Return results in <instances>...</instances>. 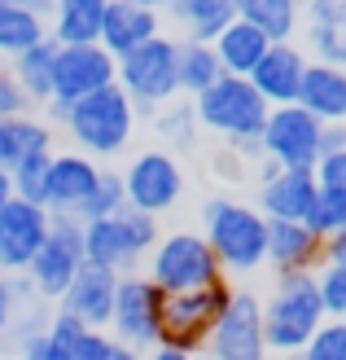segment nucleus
Instances as JSON below:
<instances>
[{"instance_id":"obj_1","label":"nucleus","mask_w":346,"mask_h":360,"mask_svg":"<svg viewBox=\"0 0 346 360\" xmlns=\"http://www.w3.org/2000/svg\"><path fill=\"white\" fill-rule=\"evenodd\" d=\"M267 110H272V105L254 93V84L237 79V75H224L220 84H211L202 97H193L197 128L224 136L237 158H263L259 132L267 123Z\"/></svg>"},{"instance_id":"obj_2","label":"nucleus","mask_w":346,"mask_h":360,"mask_svg":"<svg viewBox=\"0 0 346 360\" xmlns=\"http://www.w3.org/2000/svg\"><path fill=\"white\" fill-rule=\"evenodd\" d=\"M202 238L211 255L228 273H254L267 264V215L241 198H206L202 207Z\"/></svg>"},{"instance_id":"obj_3","label":"nucleus","mask_w":346,"mask_h":360,"mask_svg":"<svg viewBox=\"0 0 346 360\" xmlns=\"http://www.w3.org/2000/svg\"><path fill=\"white\" fill-rule=\"evenodd\" d=\"M324 303L316 295V273H277V285L263 299V343L267 356H294L324 326Z\"/></svg>"},{"instance_id":"obj_4","label":"nucleus","mask_w":346,"mask_h":360,"mask_svg":"<svg viewBox=\"0 0 346 360\" xmlns=\"http://www.w3.org/2000/svg\"><path fill=\"white\" fill-rule=\"evenodd\" d=\"M70 141L79 146V154L88 158H114L132 146V132H136V105L127 101V93L119 84L101 88V93L75 101L70 110L62 115Z\"/></svg>"},{"instance_id":"obj_5","label":"nucleus","mask_w":346,"mask_h":360,"mask_svg":"<svg viewBox=\"0 0 346 360\" xmlns=\"http://www.w3.org/2000/svg\"><path fill=\"white\" fill-rule=\"evenodd\" d=\"M162 238L154 215L140 211H119V215H101V220H84V259L101 264L110 273H136V264L154 250Z\"/></svg>"},{"instance_id":"obj_6","label":"nucleus","mask_w":346,"mask_h":360,"mask_svg":"<svg viewBox=\"0 0 346 360\" xmlns=\"http://www.w3.org/2000/svg\"><path fill=\"white\" fill-rule=\"evenodd\" d=\"M145 277H149L162 295H185V290H197V285H211L224 277L220 259L211 255V246L202 233H162L154 242V250L145 255Z\"/></svg>"},{"instance_id":"obj_7","label":"nucleus","mask_w":346,"mask_h":360,"mask_svg":"<svg viewBox=\"0 0 346 360\" xmlns=\"http://www.w3.org/2000/svg\"><path fill=\"white\" fill-rule=\"evenodd\" d=\"M175 58H180V40H171V35H154V40H145L140 49H132L127 58H119L114 84L127 93V101L136 105V115H154L158 105L180 97Z\"/></svg>"},{"instance_id":"obj_8","label":"nucleus","mask_w":346,"mask_h":360,"mask_svg":"<svg viewBox=\"0 0 346 360\" xmlns=\"http://www.w3.org/2000/svg\"><path fill=\"white\" fill-rule=\"evenodd\" d=\"M232 299V281L220 277L211 285H197L185 295H167V308H162V343L180 347V352H206V338L215 330L220 312Z\"/></svg>"},{"instance_id":"obj_9","label":"nucleus","mask_w":346,"mask_h":360,"mask_svg":"<svg viewBox=\"0 0 346 360\" xmlns=\"http://www.w3.org/2000/svg\"><path fill=\"white\" fill-rule=\"evenodd\" d=\"M119 75V58L105 53L101 44H58V58H53V101L48 115L62 119L75 101L110 88Z\"/></svg>"},{"instance_id":"obj_10","label":"nucleus","mask_w":346,"mask_h":360,"mask_svg":"<svg viewBox=\"0 0 346 360\" xmlns=\"http://www.w3.org/2000/svg\"><path fill=\"white\" fill-rule=\"evenodd\" d=\"M162 308L167 295L145 277V273H119V290H114V312H110V338L127 347H158L162 343Z\"/></svg>"},{"instance_id":"obj_11","label":"nucleus","mask_w":346,"mask_h":360,"mask_svg":"<svg viewBox=\"0 0 346 360\" xmlns=\"http://www.w3.org/2000/svg\"><path fill=\"white\" fill-rule=\"evenodd\" d=\"M119 176H123L127 207L140 215H154V220L185 198V167L175 163L171 150H140Z\"/></svg>"},{"instance_id":"obj_12","label":"nucleus","mask_w":346,"mask_h":360,"mask_svg":"<svg viewBox=\"0 0 346 360\" xmlns=\"http://www.w3.org/2000/svg\"><path fill=\"white\" fill-rule=\"evenodd\" d=\"M79 268H84V220H75V215H53L40 255H35L31 268H27L31 290L40 299L58 303Z\"/></svg>"},{"instance_id":"obj_13","label":"nucleus","mask_w":346,"mask_h":360,"mask_svg":"<svg viewBox=\"0 0 346 360\" xmlns=\"http://www.w3.org/2000/svg\"><path fill=\"white\" fill-rule=\"evenodd\" d=\"M320 128L302 105H272L259 132V150L277 167H312L320 163Z\"/></svg>"},{"instance_id":"obj_14","label":"nucleus","mask_w":346,"mask_h":360,"mask_svg":"<svg viewBox=\"0 0 346 360\" xmlns=\"http://www.w3.org/2000/svg\"><path fill=\"white\" fill-rule=\"evenodd\" d=\"M211 360H267L263 343V299L250 290H232L228 308L220 312L215 330L206 338Z\"/></svg>"},{"instance_id":"obj_15","label":"nucleus","mask_w":346,"mask_h":360,"mask_svg":"<svg viewBox=\"0 0 346 360\" xmlns=\"http://www.w3.org/2000/svg\"><path fill=\"white\" fill-rule=\"evenodd\" d=\"M48 224H53V215L44 207H31L22 198H13L0 211V273L5 277L27 273L31 259L40 255L44 238H48Z\"/></svg>"},{"instance_id":"obj_16","label":"nucleus","mask_w":346,"mask_h":360,"mask_svg":"<svg viewBox=\"0 0 346 360\" xmlns=\"http://www.w3.org/2000/svg\"><path fill=\"white\" fill-rule=\"evenodd\" d=\"M114 290H119V273H110V268L101 264H88L75 277H70L66 295L58 299V308L70 312L75 321H84L88 330H110V312H114Z\"/></svg>"},{"instance_id":"obj_17","label":"nucleus","mask_w":346,"mask_h":360,"mask_svg":"<svg viewBox=\"0 0 346 360\" xmlns=\"http://www.w3.org/2000/svg\"><path fill=\"white\" fill-rule=\"evenodd\" d=\"M97 180H101V163H97V158H88V154H53L48 158L44 211L48 215H75V220H79V211H84L88 198H93Z\"/></svg>"},{"instance_id":"obj_18","label":"nucleus","mask_w":346,"mask_h":360,"mask_svg":"<svg viewBox=\"0 0 346 360\" xmlns=\"http://www.w3.org/2000/svg\"><path fill=\"white\" fill-rule=\"evenodd\" d=\"M302 70H307V49L285 40V44H272L259 58V66L250 70V84L267 105H294L302 88Z\"/></svg>"},{"instance_id":"obj_19","label":"nucleus","mask_w":346,"mask_h":360,"mask_svg":"<svg viewBox=\"0 0 346 360\" xmlns=\"http://www.w3.org/2000/svg\"><path fill=\"white\" fill-rule=\"evenodd\" d=\"M316 172L312 167H277L259 180V211L267 220H307L316 202Z\"/></svg>"},{"instance_id":"obj_20","label":"nucleus","mask_w":346,"mask_h":360,"mask_svg":"<svg viewBox=\"0 0 346 360\" xmlns=\"http://www.w3.org/2000/svg\"><path fill=\"white\" fill-rule=\"evenodd\" d=\"M162 35V13L145 9L136 0H105V18H101V49L127 58L132 49H140L145 40Z\"/></svg>"},{"instance_id":"obj_21","label":"nucleus","mask_w":346,"mask_h":360,"mask_svg":"<svg viewBox=\"0 0 346 360\" xmlns=\"http://www.w3.org/2000/svg\"><path fill=\"white\" fill-rule=\"evenodd\" d=\"M294 105H302L316 123H346V66L307 58L302 88H298Z\"/></svg>"},{"instance_id":"obj_22","label":"nucleus","mask_w":346,"mask_h":360,"mask_svg":"<svg viewBox=\"0 0 346 360\" xmlns=\"http://www.w3.org/2000/svg\"><path fill=\"white\" fill-rule=\"evenodd\" d=\"M324 242L302 220H267V264L277 273H316Z\"/></svg>"},{"instance_id":"obj_23","label":"nucleus","mask_w":346,"mask_h":360,"mask_svg":"<svg viewBox=\"0 0 346 360\" xmlns=\"http://www.w3.org/2000/svg\"><path fill=\"white\" fill-rule=\"evenodd\" d=\"M302 31L316 62L346 66V0H307Z\"/></svg>"},{"instance_id":"obj_24","label":"nucleus","mask_w":346,"mask_h":360,"mask_svg":"<svg viewBox=\"0 0 346 360\" xmlns=\"http://www.w3.org/2000/svg\"><path fill=\"white\" fill-rule=\"evenodd\" d=\"M44 18L53 44H101L105 0H53Z\"/></svg>"},{"instance_id":"obj_25","label":"nucleus","mask_w":346,"mask_h":360,"mask_svg":"<svg viewBox=\"0 0 346 360\" xmlns=\"http://www.w3.org/2000/svg\"><path fill=\"white\" fill-rule=\"evenodd\" d=\"M215 58H220V66H224V75H237V79H250V70L259 66V58L272 49V40L259 31V27H250V22H241V18H232V22L215 35Z\"/></svg>"},{"instance_id":"obj_26","label":"nucleus","mask_w":346,"mask_h":360,"mask_svg":"<svg viewBox=\"0 0 346 360\" xmlns=\"http://www.w3.org/2000/svg\"><path fill=\"white\" fill-rule=\"evenodd\" d=\"M31 154H53V128L35 115L0 119V172H13Z\"/></svg>"},{"instance_id":"obj_27","label":"nucleus","mask_w":346,"mask_h":360,"mask_svg":"<svg viewBox=\"0 0 346 360\" xmlns=\"http://www.w3.org/2000/svg\"><path fill=\"white\" fill-rule=\"evenodd\" d=\"M40 40H48V18L31 9L27 0H0V58L13 62L18 53L35 49Z\"/></svg>"},{"instance_id":"obj_28","label":"nucleus","mask_w":346,"mask_h":360,"mask_svg":"<svg viewBox=\"0 0 346 360\" xmlns=\"http://www.w3.org/2000/svg\"><path fill=\"white\" fill-rule=\"evenodd\" d=\"M232 9L241 22L259 27L272 44L294 40V31L302 27V5L298 0H232Z\"/></svg>"},{"instance_id":"obj_29","label":"nucleus","mask_w":346,"mask_h":360,"mask_svg":"<svg viewBox=\"0 0 346 360\" xmlns=\"http://www.w3.org/2000/svg\"><path fill=\"white\" fill-rule=\"evenodd\" d=\"M167 9L185 27V40H197V44H215V35L237 18L232 0H171Z\"/></svg>"},{"instance_id":"obj_30","label":"nucleus","mask_w":346,"mask_h":360,"mask_svg":"<svg viewBox=\"0 0 346 360\" xmlns=\"http://www.w3.org/2000/svg\"><path fill=\"white\" fill-rule=\"evenodd\" d=\"M53 58H58V44L53 40H40L35 49L18 53V58L9 62L18 88H22V97L31 105H48L53 101Z\"/></svg>"},{"instance_id":"obj_31","label":"nucleus","mask_w":346,"mask_h":360,"mask_svg":"<svg viewBox=\"0 0 346 360\" xmlns=\"http://www.w3.org/2000/svg\"><path fill=\"white\" fill-rule=\"evenodd\" d=\"M224 79V66L215 58L211 44H197V40H180V58H175V84H180V97H202L211 84Z\"/></svg>"},{"instance_id":"obj_32","label":"nucleus","mask_w":346,"mask_h":360,"mask_svg":"<svg viewBox=\"0 0 346 360\" xmlns=\"http://www.w3.org/2000/svg\"><path fill=\"white\" fill-rule=\"evenodd\" d=\"M154 128L162 141H171V150H185L193 146V136H197V115H193V101H167V105H158L154 110Z\"/></svg>"},{"instance_id":"obj_33","label":"nucleus","mask_w":346,"mask_h":360,"mask_svg":"<svg viewBox=\"0 0 346 360\" xmlns=\"http://www.w3.org/2000/svg\"><path fill=\"white\" fill-rule=\"evenodd\" d=\"M48 158L53 154H31V158H22V163L9 172L13 198H22V202H31V207H44V198H48Z\"/></svg>"},{"instance_id":"obj_34","label":"nucleus","mask_w":346,"mask_h":360,"mask_svg":"<svg viewBox=\"0 0 346 360\" xmlns=\"http://www.w3.org/2000/svg\"><path fill=\"white\" fill-rule=\"evenodd\" d=\"M302 224L312 229L320 242H329L333 233L346 224V193L342 189H316V202H312V211H307Z\"/></svg>"},{"instance_id":"obj_35","label":"nucleus","mask_w":346,"mask_h":360,"mask_svg":"<svg viewBox=\"0 0 346 360\" xmlns=\"http://www.w3.org/2000/svg\"><path fill=\"white\" fill-rule=\"evenodd\" d=\"M316 295L324 303V316L342 321V312H346V259H320L316 264Z\"/></svg>"},{"instance_id":"obj_36","label":"nucleus","mask_w":346,"mask_h":360,"mask_svg":"<svg viewBox=\"0 0 346 360\" xmlns=\"http://www.w3.org/2000/svg\"><path fill=\"white\" fill-rule=\"evenodd\" d=\"M119 211H127L123 176H119V172H110V167H101V180H97L93 198H88V202H84L79 220H101V215H119Z\"/></svg>"},{"instance_id":"obj_37","label":"nucleus","mask_w":346,"mask_h":360,"mask_svg":"<svg viewBox=\"0 0 346 360\" xmlns=\"http://www.w3.org/2000/svg\"><path fill=\"white\" fill-rule=\"evenodd\" d=\"M27 273H18V277H5L0 273V356H5L9 347V338H13V316H18V303L31 299V281H22Z\"/></svg>"},{"instance_id":"obj_38","label":"nucleus","mask_w":346,"mask_h":360,"mask_svg":"<svg viewBox=\"0 0 346 360\" xmlns=\"http://www.w3.org/2000/svg\"><path fill=\"white\" fill-rule=\"evenodd\" d=\"M298 356L302 360H346V326L342 321H324Z\"/></svg>"},{"instance_id":"obj_39","label":"nucleus","mask_w":346,"mask_h":360,"mask_svg":"<svg viewBox=\"0 0 346 360\" xmlns=\"http://www.w3.org/2000/svg\"><path fill=\"white\" fill-rule=\"evenodd\" d=\"M9 115H31V101L22 97V88H18L9 62L0 58V119H9Z\"/></svg>"},{"instance_id":"obj_40","label":"nucleus","mask_w":346,"mask_h":360,"mask_svg":"<svg viewBox=\"0 0 346 360\" xmlns=\"http://www.w3.org/2000/svg\"><path fill=\"white\" fill-rule=\"evenodd\" d=\"M316 185H320V189H342V193H346V150L320 158V163H316Z\"/></svg>"},{"instance_id":"obj_41","label":"nucleus","mask_w":346,"mask_h":360,"mask_svg":"<svg viewBox=\"0 0 346 360\" xmlns=\"http://www.w3.org/2000/svg\"><path fill=\"white\" fill-rule=\"evenodd\" d=\"M18 360H66V352L53 343L48 334H35L27 343H18Z\"/></svg>"},{"instance_id":"obj_42","label":"nucleus","mask_w":346,"mask_h":360,"mask_svg":"<svg viewBox=\"0 0 346 360\" xmlns=\"http://www.w3.org/2000/svg\"><path fill=\"white\" fill-rule=\"evenodd\" d=\"M338 150H346V123H324L320 128V158L338 154Z\"/></svg>"},{"instance_id":"obj_43","label":"nucleus","mask_w":346,"mask_h":360,"mask_svg":"<svg viewBox=\"0 0 346 360\" xmlns=\"http://www.w3.org/2000/svg\"><path fill=\"white\" fill-rule=\"evenodd\" d=\"M140 360H197L193 352H180V347H167V343H158L149 347V356H140Z\"/></svg>"},{"instance_id":"obj_44","label":"nucleus","mask_w":346,"mask_h":360,"mask_svg":"<svg viewBox=\"0 0 346 360\" xmlns=\"http://www.w3.org/2000/svg\"><path fill=\"white\" fill-rule=\"evenodd\" d=\"M324 259H346V224L333 233L329 242H324Z\"/></svg>"},{"instance_id":"obj_45","label":"nucleus","mask_w":346,"mask_h":360,"mask_svg":"<svg viewBox=\"0 0 346 360\" xmlns=\"http://www.w3.org/2000/svg\"><path fill=\"white\" fill-rule=\"evenodd\" d=\"M101 360H140V352H136V347H127V343H119V338H110V347H105Z\"/></svg>"},{"instance_id":"obj_46","label":"nucleus","mask_w":346,"mask_h":360,"mask_svg":"<svg viewBox=\"0 0 346 360\" xmlns=\"http://www.w3.org/2000/svg\"><path fill=\"white\" fill-rule=\"evenodd\" d=\"M9 202H13V180H9V172H0V211Z\"/></svg>"},{"instance_id":"obj_47","label":"nucleus","mask_w":346,"mask_h":360,"mask_svg":"<svg viewBox=\"0 0 346 360\" xmlns=\"http://www.w3.org/2000/svg\"><path fill=\"white\" fill-rule=\"evenodd\" d=\"M136 5H145V9H158V13H162V9L171 5V0H136Z\"/></svg>"},{"instance_id":"obj_48","label":"nucleus","mask_w":346,"mask_h":360,"mask_svg":"<svg viewBox=\"0 0 346 360\" xmlns=\"http://www.w3.org/2000/svg\"><path fill=\"white\" fill-rule=\"evenodd\" d=\"M27 5H31V9H40V13H48V5H53V0H27Z\"/></svg>"},{"instance_id":"obj_49","label":"nucleus","mask_w":346,"mask_h":360,"mask_svg":"<svg viewBox=\"0 0 346 360\" xmlns=\"http://www.w3.org/2000/svg\"><path fill=\"white\" fill-rule=\"evenodd\" d=\"M281 360H302V356H298V352H294V356H281Z\"/></svg>"},{"instance_id":"obj_50","label":"nucleus","mask_w":346,"mask_h":360,"mask_svg":"<svg viewBox=\"0 0 346 360\" xmlns=\"http://www.w3.org/2000/svg\"><path fill=\"white\" fill-rule=\"evenodd\" d=\"M342 326H346V312H342Z\"/></svg>"},{"instance_id":"obj_51","label":"nucleus","mask_w":346,"mask_h":360,"mask_svg":"<svg viewBox=\"0 0 346 360\" xmlns=\"http://www.w3.org/2000/svg\"><path fill=\"white\" fill-rule=\"evenodd\" d=\"M298 5H307V0H298Z\"/></svg>"}]
</instances>
